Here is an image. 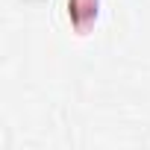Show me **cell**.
Returning <instances> with one entry per match:
<instances>
[{"mask_svg": "<svg viewBox=\"0 0 150 150\" xmlns=\"http://www.w3.org/2000/svg\"><path fill=\"white\" fill-rule=\"evenodd\" d=\"M100 12V0H68V18L77 33H86Z\"/></svg>", "mask_w": 150, "mask_h": 150, "instance_id": "6da1fadb", "label": "cell"}, {"mask_svg": "<svg viewBox=\"0 0 150 150\" xmlns=\"http://www.w3.org/2000/svg\"><path fill=\"white\" fill-rule=\"evenodd\" d=\"M18 3H24V6H41V3H50V0H18Z\"/></svg>", "mask_w": 150, "mask_h": 150, "instance_id": "7a4b0ae2", "label": "cell"}]
</instances>
